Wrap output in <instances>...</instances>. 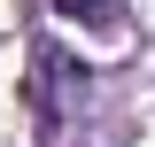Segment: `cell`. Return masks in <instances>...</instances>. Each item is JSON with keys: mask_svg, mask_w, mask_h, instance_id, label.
I'll list each match as a JSON object with an SVG mask.
<instances>
[{"mask_svg": "<svg viewBox=\"0 0 155 147\" xmlns=\"http://www.w3.org/2000/svg\"><path fill=\"white\" fill-rule=\"evenodd\" d=\"M70 23H109V0H54Z\"/></svg>", "mask_w": 155, "mask_h": 147, "instance_id": "2", "label": "cell"}, {"mask_svg": "<svg viewBox=\"0 0 155 147\" xmlns=\"http://www.w3.org/2000/svg\"><path fill=\"white\" fill-rule=\"evenodd\" d=\"M85 77H93L85 62H70L62 47H39V54H31V109L47 116L54 132H62V124H78V109H85V93H93Z\"/></svg>", "mask_w": 155, "mask_h": 147, "instance_id": "1", "label": "cell"}]
</instances>
